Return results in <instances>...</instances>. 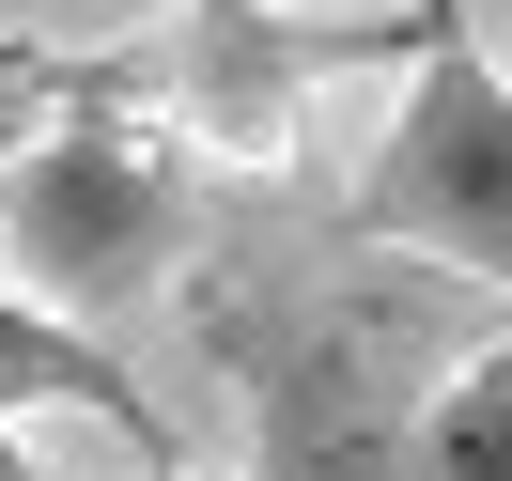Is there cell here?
<instances>
[{
	"instance_id": "5b68a950",
	"label": "cell",
	"mask_w": 512,
	"mask_h": 481,
	"mask_svg": "<svg viewBox=\"0 0 512 481\" xmlns=\"http://www.w3.org/2000/svg\"><path fill=\"white\" fill-rule=\"evenodd\" d=\"M32 419H94V435L125 450L140 481H156V466H187V435H171V419H156V388H140L125 357L94 342V326L0 280V435H32Z\"/></svg>"
},
{
	"instance_id": "8992f818",
	"label": "cell",
	"mask_w": 512,
	"mask_h": 481,
	"mask_svg": "<svg viewBox=\"0 0 512 481\" xmlns=\"http://www.w3.org/2000/svg\"><path fill=\"white\" fill-rule=\"evenodd\" d=\"M404 481H512V326H497V342H466L435 388H419Z\"/></svg>"
},
{
	"instance_id": "3957f363",
	"label": "cell",
	"mask_w": 512,
	"mask_h": 481,
	"mask_svg": "<svg viewBox=\"0 0 512 481\" xmlns=\"http://www.w3.org/2000/svg\"><path fill=\"white\" fill-rule=\"evenodd\" d=\"M342 249L450 264L466 295L512 311V63L466 32V0H435L404 47V94L373 125V171L342 202Z\"/></svg>"
},
{
	"instance_id": "ba28073f",
	"label": "cell",
	"mask_w": 512,
	"mask_h": 481,
	"mask_svg": "<svg viewBox=\"0 0 512 481\" xmlns=\"http://www.w3.org/2000/svg\"><path fill=\"white\" fill-rule=\"evenodd\" d=\"M0 481H47V450H32V435H0Z\"/></svg>"
},
{
	"instance_id": "9c48e42d",
	"label": "cell",
	"mask_w": 512,
	"mask_h": 481,
	"mask_svg": "<svg viewBox=\"0 0 512 481\" xmlns=\"http://www.w3.org/2000/svg\"><path fill=\"white\" fill-rule=\"evenodd\" d=\"M156 481H187V466H156Z\"/></svg>"
},
{
	"instance_id": "6da1fadb",
	"label": "cell",
	"mask_w": 512,
	"mask_h": 481,
	"mask_svg": "<svg viewBox=\"0 0 512 481\" xmlns=\"http://www.w3.org/2000/svg\"><path fill=\"white\" fill-rule=\"evenodd\" d=\"M187 326L249 388V481H404L419 388L481 342L450 264H218Z\"/></svg>"
},
{
	"instance_id": "7a4b0ae2",
	"label": "cell",
	"mask_w": 512,
	"mask_h": 481,
	"mask_svg": "<svg viewBox=\"0 0 512 481\" xmlns=\"http://www.w3.org/2000/svg\"><path fill=\"white\" fill-rule=\"evenodd\" d=\"M187 218H202L187 140H171L156 109L125 94V63L94 47V63L47 94V125L16 140V171H0V280L47 295V311H78V326H109V311H140V295L187 264Z\"/></svg>"
},
{
	"instance_id": "277c9868",
	"label": "cell",
	"mask_w": 512,
	"mask_h": 481,
	"mask_svg": "<svg viewBox=\"0 0 512 481\" xmlns=\"http://www.w3.org/2000/svg\"><path fill=\"white\" fill-rule=\"evenodd\" d=\"M435 0H388V16H280V0H171V32L109 47L125 94H187L171 140H218V156H280L295 140V94L311 78H357V63H404Z\"/></svg>"
},
{
	"instance_id": "52a82bcc",
	"label": "cell",
	"mask_w": 512,
	"mask_h": 481,
	"mask_svg": "<svg viewBox=\"0 0 512 481\" xmlns=\"http://www.w3.org/2000/svg\"><path fill=\"white\" fill-rule=\"evenodd\" d=\"M78 78V47H47V32H0V171H16V140L47 125V94Z\"/></svg>"
}]
</instances>
